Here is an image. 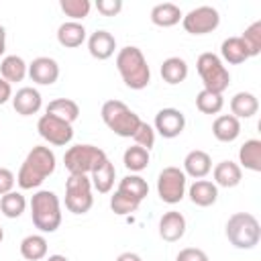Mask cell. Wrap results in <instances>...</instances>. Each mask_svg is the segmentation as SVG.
I'll return each mask as SVG.
<instances>
[{"instance_id": "cell-14", "label": "cell", "mask_w": 261, "mask_h": 261, "mask_svg": "<svg viewBox=\"0 0 261 261\" xmlns=\"http://www.w3.org/2000/svg\"><path fill=\"white\" fill-rule=\"evenodd\" d=\"M41 106H43V98L37 88L24 86L16 90V94H12V108L20 116H33L41 110Z\"/></svg>"}, {"instance_id": "cell-45", "label": "cell", "mask_w": 261, "mask_h": 261, "mask_svg": "<svg viewBox=\"0 0 261 261\" xmlns=\"http://www.w3.org/2000/svg\"><path fill=\"white\" fill-rule=\"evenodd\" d=\"M45 261H69L65 255H49V257H45Z\"/></svg>"}, {"instance_id": "cell-8", "label": "cell", "mask_w": 261, "mask_h": 261, "mask_svg": "<svg viewBox=\"0 0 261 261\" xmlns=\"http://www.w3.org/2000/svg\"><path fill=\"white\" fill-rule=\"evenodd\" d=\"M94 206L92 181L88 175H69L65 181V208L71 214H86Z\"/></svg>"}, {"instance_id": "cell-25", "label": "cell", "mask_w": 261, "mask_h": 261, "mask_svg": "<svg viewBox=\"0 0 261 261\" xmlns=\"http://www.w3.org/2000/svg\"><path fill=\"white\" fill-rule=\"evenodd\" d=\"M29 73V65L24 63V59L20 55H6L0 61V75L2 80H6L8 84L12 82H22Z\"/></svg>"}, {"instance_id": "cell-40", "label": "cell", "mask_w": 261, "mask_h": 261, "mask_svg": "<svg viewBox=\"0 0 261 261\" xmlns=\"http://www.w3.org/2000/svg\"><path fill=\"white\" fill-rule=\"evenodd\" d=\"M175 261H208V255L198 247H186L177 253Z\"/></svg>"}, {"instance_id": "cell-7", "label": "cell", "mask_w": 261, "mask_h": 261, "mask_svg": "<svg viewBox=\"0 0 261 261\" xmlns=\"http://www.w3.org/2000/svg\"><path fill=\"white\" fill-rule=\"evenodd\" d=\"M104 159H106V153L100 147H94V145H73V147H69L65 151L63 165L69 171V175H88Z\"/></svg>"}, {"instance_id": "cell-39", "label": "cell", "mask_w": 261, "mask_h": 261, "mask_svg": "<svg viewBox=\"0 0 261 261\" xmlns=\"http://www.w3.org/2000/svg\"><path fill=\"white\" fill-rule=\"evenodd\" d=\"M96 8L102 16H116L122 10V0H96Z\"/></svg>"}, {"instance_id": "cell-18", "label": "cell", "mask_w": 261, "mask_h": 261, "mask_svg": "<svg viewBox=\"0 0 261 261\" xmlns=\"http://www.w3.org/2000/svg\"><path fill=\"white\" fill-rule=\"evenodd\" d=\"M188 196H190L192 204H196L200 208H208L218 200V186L210 179H196L188 188Z\"/></svg>"}, {"instance_id": "cell-3", "label": "cell", "mask_w": 261, "mask_h": 261, "mask_svg": "<svg viewBox=\"0 0 261 261\" xmlns=\"http://www.w3.org/2000/svg\"><path fill=\"white\" fill-rule=\"evenodd\" d=\"M31 218L41 232H55L61 226V204L55 192L39 190L31 198Z\"/></svg>"}, {"instance_id": "cell-35", "label": "cell", "mask_w": 261, "mask_h": 261, "mask_svg": "<svg viewBox=\"0 0 261 261\" xmlns=\"http://www.w3.org/2000/svg\"><path fill=\"white\" fill-rule=\"evenodd\" d=\"M241 41H243L249 57H257L261 53V20H255L253 24H249L245 29V33L241 35Z\"/></svg>"}, {"instance_id": "cell-31", "label": "cell", "mask_w": 261, "mask_h": 261, "mask_svg": "<svg viewBox=\"0 0 261 261\" xmlns=\"http://www.w3.org/2000/svg\"><path fill=\"white\" fill-rule=\"evenodd\" d=\"M220 55L230 65H239V63H245L249 59V53H247L241 37H228V39H224L222 45H220Z\"/></svg>"}, {"instance_id": "cell-29", "label": "cell", "mask_w": 261, "mask_h": 261, "mask_svg": "<svg viewBox=\"0 0 261 261\" xmlns=\"http://www.w3.org/2000/svg\"><path fill=\"white\" fill-rule=\"evenodd\" d=\"M118 192H122L124 196L133 198L137 202H143L149 196V184H147L145 177H141L137 173H130V175H124L118 181Z\"/></svg>"}, {"instance_id": "cell-23", "label": "cell", "mask_w": 261, "mask_h": 261, "mask_svg": "<svg viewBox=\"0 0 261 261\" xmlns=\"http://www.w3.org/2000/svg\"><path fill=\"white\" fill-rule=\"evenodd\" d=\"M114 179H116V169H114V163L106 157L94 171H92V188L98 192V194H108L114 186Z\"/></svg>"}, {"instance_id": "cell-22", "label": "cell", "mask_w": 261, "mask_h": 261, "mask_svg": "<svg viewBox=\"0 0 261 261\" xmlns=\"http://www.w3.org/2000/svg\"><path fill=\"white\" fill-rule=\"evenodd\" d=\"M181 10L177 4L173 2H161V4H155L151 8V22L155 27H161V29H169V27H175L179 20H181Z\"/></svg>"}, {"instance_id": "cell-9", "label": "cell", "mask_w": 261, "mask_h": 261, "mask_svg": "<svg viewBox=\"0 0 261 261\" xmlns=\"http://www.w3.org/2000/svg\"><path fill=\"white\" fill-rule=\"evenodd\" d=\"M186 173L179 167H163L157 175V194L165 204H177L186 196Z\"/></svg>"}, {"instance_id": "cell-42", "label": "cell", "mask_w": 261, "mask_h": 261, "mask_svg": "<svg viewBox=\"0 0 261 261\" xmlns=\"http://www.w3.org/2000/svg\"><path fill=\"white\" fill-rule=\"evenodd\" d=\"M8 100H12V86L0 77V106L6 104Z\"/></svg>"}, {"instance_id": "cell-34", "label": "cell", "mask_w": 261, "mask_h": 261, "mask_svg": "<svg viewBox=\"0 0 261 261\" xmlns=\"http://www.w3.org/2000/svg\"><path fill=\"white\" fill-rule=\"evenodd\" d=\"M224 106V98L222 94L216 92H208V90H200L196 96V108L202 114H218Z\"/></svg>"}, {"instance_id": "cell-19", "label": "cell", "mask_w": 261, "mask_h": 261, "mask_svg": "<svg viewBox=\"0 0 261 261\" xmlns=\"http://www.w3.org/2000/svg\"><path fill=\"white\" fill-rule=\"evenodd\" d=\"M212 175H214V184L216 186H220V188H234L243 179V169H241L239 163L226 159V161H220V163L214 165Z\"/></svg>"}, {"instance_id": "cell-12", "label": "cell", "mask_w": 261, "mask_h": 261, "mask_svg": "<svg viewBox=\"0 0 261 261\" xmlns=\"http://www.w3.org/2000/svg\"><path fill=\"white\" fill-rule=\"evenodd\" d=\"M153 128L163 137V139H175L184 133L186 128V116L177 108H161L155 114Z\"/></svg>"}, {"instance_id": "cell-20", "label": "cell", "mask_w": 261, "mask_h": 261, "mask_svg": "<svg viewBox=\"0 0 261 261\" xmlns=\"http://www.w3.org/2000/svg\"><path fill=\"white\" fill-rule=\"evenodd\" d=\"M86 27L75 20H65L57 29V41L65 49H75L86 41Z\"/></svg>"}, {"instance_id": "cell-11", "label": "cell", "mask_w": 261, "mask_h": 261, "mask_svg": "<svg viewBox=\"0 0 261 261\" xmlns=\"http://www.w3.org/2000/svg\"><path fill=\"white\" fill-rule=\"evenodd\" d=\"M37 130L49 145H55V147H65L73 139V126L51 114H43L37 120Z\"/></svg>"}, {"instance_id": "cell-10", "label": "cell", "mask_w": 261, "mask_h": 261, "mask_svg": "<svg viewBox=\"0 0 261 261\" xmlns=\"http://www.w3.org/2000/svg\"><path fill=\"white\" fill-rule=\"evenodd\" d=\"M181 24L190 35H208L218 29L220 14L214 6H198L181 16Z\"/></svg>"}, {"instance_id": "cell-6", "label": "cell", "mask_w": 261, "mask_h": 261, "mask_svg": "<svg viewBox=\"0 0 261 261\" xmlns=\"http://www.w3.org/2000/svg\"><path fill=\"white\" fill-rule=\"evenodd\" d=\"M196 69L204 84V90H208V92L222 94L230 84V73H228L224 61L216 53H210V51L202 53L196 61Z\"/></svg>"}, {"instance_id": "cell-46", "label": "cell", "mask_w": 261, "mask_h": 261, "mask_svg": "<svg viewBox=\"0 0 261 261\" xmlns=\"http://www.w3.org/2000/svg\"><path fill=\"white\" fill-rule=\"evenodd\" d=\"M4 241V230H2V226H0V243Z\"/></svg>"}, {"instance_id": "cell-16", "label": "cell", "mask_w": 261, "mask_h": 261, "mask_svg": "<svg viewBox=\"0 0 261 261\" xmlns=\"http://www.w3.org/2000/svg\"><path fill=\"white\" fill-rule=\"evenodd\" d=\"M186 234V218L177 210H169L159 218V237L167 243H175Z\"/></svg>"}, {"instance_id": "cell-5", "label": "cell", "mask_w": 261, "mask_h": 261, "mask_svg": "<svg viewBox=\"0 0 261 261\" xmlns=\"http://www.w3.org/2000/svg\"><path fill=\"white\" fill-rule=\"evenodd\" d=\"M100 116H102V122L118 137H135L139 124L143 122L139 118L137 112H133L124 102L120 100H106L102 104V110H100Z\"/></svg>"}, {"instance_id": "cell-44", "label": "cell", "mask_w": 261, "mask_h": 261, "mask_svg": "<svg viewBox=\"0 0 261 261\" xmlns=\"http://www.w3.org/2000/svg\"><path fill=\"white\" fill-rule=\"evenodd\" d=\"M6 51V29L0 24V55H4Z\"/></svg>"}, {"instance_id": "cell-21", "label": "cell", "mask_w": 261, "mask_h": 261, "mask_svg": "<svg viewBox=\"0 0 261 261\" xmlns=\"http://www.w3.org/2000/svg\"><path fill=\"white\" fill-rule=\"evenodd\" d=\"M212 135L220 143H232L241 135V122L232 114H220L212 122Z\"/></svg>"}, {"instance_id": "cell-13", "label": "cell", "mask_w": 261, "mask_h": 261, "mask_svg": "<svg viewBox=\"0 0 261 261\" xmlns=\"http://www.w3.org/2000/svg\"><path fill=\"white\" fill-rule=\"evenodd\" d=\"M39 86H53L59 80V63L53 57H35L27 73Z\"/></svg>"}, {"instance_id": "cell-36", "label": "cell", "mask_w": 261, "mask_h": 261, "mask_svg": "<svg viewBox=\"0 0 261 261\" xmlns=\"http://www.w3.org/2000/svg\"><path fill=\"white\" fill-rule=\"evenodd\" d=\"M59 8L63 10L65 16H69V20H84L90 14V0H59Z\"/></svg>"}, {"instance_id": "cell-43", "label": "cell", "mask_w": 261, "mask_h": 261, "mask_svg": "<svg viewBox=\"0 0 261 261\" xmlns=\"http://www.w3.org/2000/svg\"><path fill=\"white\" fill-rule=\"evenodd\" d=\"M116 261H143V259H141V255H137L133 251H126V253H120L116 257Z\"/></svg>"}, {"instance_id": "cell-2", "label": "cell", "mask_w": 261, "mask_h": 261, "mask_svg": "<svg viewBox=\"0 0 261 261\" xmlns=\"http://www.w3.org/2000/svg\"><path fill=\"white\" fill-rule=\"evenodd\" d=\"M116 69L130 90H143L151 82V69L143 51L135 45H126L116 53Z\"/></svg>"}, {"instance_id": "cell-1", "label": "cell", "mask_w": 261, "mask_h": 261, "mask_svg": "<svg viewBox=\"0 0 261 261\" xmlns=\"http://www.w3.org/2000/svg\"><path fill=\"white\" fill-rule=\"evenodd\" d=\"M55 167H57L55 153L45 145H37L24 157L16 175V184L20 190H35L55 171Z\"/></svg>"}, {"instance_id": "cell-4", "label": "cell", "mask_w": 261, "mask_h": 261, "mask_svg": "<svg viewBox=\"0 0 261 261\" xmlns=\"http://www.w3.org/2000/svg\"><path fill=\"white\" fill-rule=\"evenodd\" d=\"M224 232H226L228 243L237 249H243V251L255 249L259 245V239H261L259 220L251 212H234L232 216H228Z\"/></svg>"}, {"instance_id": "cell-28", "label": "cell", "mask_w": 261, "mask_h": 261, "mask_svg": "<svg viewBox=\"0 0 261 261\" xmlns=\"http://www.w3.org/2000/svg\"><path fill=\"white\" fill-rule=\"evenodd\" d=\"M161 77L169 86H177L188 77V63L181 57H167L161 63Z\"/></svg>"}, {"instance_id": "cell-33", "label": "cell", "mask_w": 261, "mask_h": 261, "mask_svg": "<svg viewBox=\"0 0 261 261\" xmlns=\"http://www.w3.org/2000/svg\"><path fill=\"white\" fill-rule=\"evenodd\" d=\"M27 208V200L20 192H8L4 196H0V212L6 218H18Z\"/></svg>"}, {"instance_id": "cell-32", "label": "cell", "mask_w": 261, "mask_h": 261, "mask_svg": "<svg viewBox=\"0 0 261 261\" xmlns=\"http://www.w3.org/2000/svg\"><path fill=\"white\" fill-rule=\"evenodd\" d=\"M149 159H151V157H149V151L143 149V147H139V145L128 147V149L124 151V155H122L124 167H126L128 171H133V173H139V171L147 169Z\"/></svg>"}, {"instance_id": "cell-38", "label": "cell", "mask_w": 261, "mask_h": 261, "mask_svg": "<svg viewBox=\"0 0 261 261\" xmlns=\"http://www.w3.org/2000/svg\"><path fill=\"white\" fill-rule=\"evenodd\" d=\"M133 139H135V145H139V147L151 151L153 145H155V128H153L151 124H147V122H141Z\"/></svg>"}, {"instance_id": "cell-37", "label": "cell", "mask_w": 261, "mask_h": 261, "mask_svg": "<svg viewBox=\"0 0 261 261\" xmlns=\"http://www.w3.org/2000/svg\"><path fill=\"white\" fill-rule=\"evenodd\" d=\"M139 204H141V202H137V200H133V198H128V196H124V194L118 192V190L110 196V208H112V212L118 214V216H126V214L137 212Z\"/></svg>"}, {"instance_id": "cell-17", "label": "cell", "mask_w": 261, "mask_h": 261, "mask_svg": "<svg viewBox=\"0 0 261 261\" xmlns=\"http://www.w3.org/2000/svg\"><path fill=\"white\" fill-rule=\"evenodd\" d=\"M181 171L186 173V177L190 175V177H194V179H204V177L212 171V159H210V155H208L206 151L194 149V151H190V153L186 155V159H184V169H181Z\"/></svg>"}, {"instance_id": "cell-15", "label": "cell", "mask_w": 261, "mask_h": 261, "mask_svg": "<svg viewBox=\"0 0 261 261\" xmlns=\"http://www.w3.org/2000/svg\"><path fill=\"white\" fill-rule=\"evenodd\" d=\"M114 49H116V39L112 33H108L104 29H100L88 37V51L98 61L110 59L114 55Z\"/></svg>"}, {"instance_id": "cell-30", "label": "cell", "mask_w": 261, "mask_h": 261, "mask_svg": "<svg viewBox=\"0 0 261 261\" xmlns=\"http://www.w3.org/2000/svg\"><path fill=\"white\" fill-rule=\"evenodd\" d=\"M47 239L43 234H29L20 241V255L27 261H41L47 257Z\"/></svg>"}, {"instance_id": "cell-27", "label": "cell", "mask_w": 261, "mask_h": 261, "mask_svg": "<svg viewBox=\"0 0 261 261\" xmlns=\"http://www.w3.org/2000/svg\"><path fill=\"white\" fill-rule=\"evenodd\" d=\"M239 163L249 171H255V173L261 171V141L259 139H249L241 145Z\"/></svg>"}, {"instance_id": "cell-26", "label": "cell", "mask_w": 261, "mask_h": 261, "mask_svg": "<svg viewBox=\"0 0 261 261\" xmlns=\"http://www.w3.org/2000/svg\"><path fill=\"white\" fill-rule=\"evenodd\" d=\"M45 114H51L55 118H61V120L73 124L80 116V106H77V102H73L69 98H55L47 104Z\"/></svg>"}, {"instance_id": "cell-41", "label": "cell", "mask_w": 261, "mask_h": 261, "mask_svg": "<svg viewBox=\"0 0 261 261\" xmlns=\"http://www.w3.org/2000/svg\"><path fill=\"white\" fill-rule=\"evenodd\" d=\"M14 181H16L14 173H12L10 169H6V167H0V196H4V194H8V192H12Z\"/></svg>"}, {"instance_id": "cell-24", "label": "cell", "mask_w": 261, "mask_h": 261, "mask_svg": "<svg viewBox=\"0 0 261 261\" xmlns=\"http://www.w3.org/2000/svg\"><path fill=\"white\" fill-rule=\"evenodd\" d=\"M259 110V100L251 92H237L230 98V112L234 118H251Z\"/></svg>"}]
</instances>
